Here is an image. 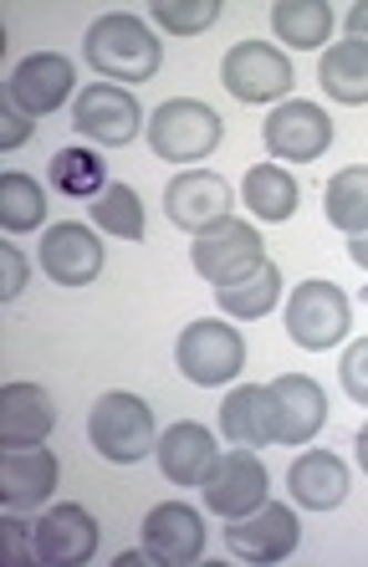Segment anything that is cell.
<instances>
[{
  "mask_svg": "<svg viewBox=\"0 0 368 567\" xmlns=\"http://www.w3.org/2000/svg\"><path fill=\"white\" fill-rule=\"evenodd\" d=\"M88 66L108 82H149L159 72V41L154 31L129 11H108L88 27Z\"/></svg>",
  "mask_w": 368,
  "mask_h": 567,
  "instance_id": "cell-1",
  "label": "cell"
},
{
  "mask_svg": "<svg viewBox=\"0 0 368 567\" xmlns=\"http://www.w3.org/2000/svg\"><path fill=\"white\" fill-rule=\"evenodd\" d=\"M88 440H92V450H98L103 461L133 465V461H144V455H154L159 430H154V414H149L144 399L113 389V394H103L98 404H92Z\"/></svg>",
  "mask_w": 368,
  "mask_h": 567,
  "instance_id": "cell-2",
  "label": "cell"
},
{
  "mask_svg": "<svg viewBox=\"0 0 368 567\" xmlns=\"http://www.w3.org/2000/svg\"><path fill=\"white\" fill-rule=\"evenodd\" d=\"M221 113L195 97H170L149 113V148H154L164 164H195V158L215 154L221 148Z\"/></svg>",
  "mask_w": 368,
  "mask_h": 567,
  "instance_id": "cell-3",
  "label": "cell"
},
{
  "mask_svg": "<svg viewBox=\"0 0 368 567\" xmlns=\"http://www.w3.org/2000/svg\"><path fill=\"white\" fill-rule=\"evenodd\" d=\"M174 363L190 383L200 389H215V383H231L241 369H246V338H241L231 322L221 317H200L180 332L174 343Z\"/></svg>",
  "mask_w": 368,
  "mask_h": 567,
  "instance_id": "cell-4",
  "label": "cell"
},
{
  "mask_svg": "<svg viewBox=\"0 0 368 567\" xmlns=\"http://www.w3.org/2000/svg\"><path fill=\"white\" fill-rule=\"evenodd\" d=\"M348 328H354V312L333 281H303L287 297V338L307 353H328L333 343L348 338Z\"/></svg>",
  "mask_w": 368,
  "mask_h": 567,
  "instance_id": "cell-5",
  "label": "cell"
},
{
  "mask_svg": "<svg viewBox=\"0 0 368 567\" xmlns=\"http://www.w3.org/2000/svg\"><path fill=\"white\" fill-rule=\"evenodd\" d=\"M72 128L103 148H123V144H133L139 128H149V123L129 87H119V82H88L78 93V103H72Z\"/></svg>",
  "mask_w": 368,
  "mask_h": 567,
  "instance_id": "cell-6",
  "label": "cell"
},
{
  "mask_svg": "<svg viewBox=\"0 0 368 567\" xmlns=\"http://www.w3.org/2000/svg\"><path fill=\"white\" fill-rule=\"evenodd\" d=\"M98 516L78 502H62L31 527V567H82L98 557Z\"/></svg>",
  "mask_w": 368,
  "mask_h": 567,
  "instance_id": "cell-7",
  "label": "cell"
},
{
  "mask_svg": "<svg viewBox=\"0 0 368 567\" xmlns=\"http://www.w3.org/2000/svg\"><path fill=\"white\" fill-rule=\"evenodd\" d=\"M221 82L241 103H276L292 93L297 78H292L287 52H276L272 41H236L221 62Z\"/></svg>",
  "mask_w": 368,
  "mask_h": 567,
  "instance_id": "cell-8",
  "label": "cell"
},
{
  "mask_svg": "<svg viewBox=\"0 0 368 567\" xmlns=\"http://www.w3.org/2000/svg\"><path fill=\"white\" fill-rule=\"evenodd\" d=\"M190 261H195V271L211 287H225V281L246 277L256 261H266V240L256 225L236 220V215H225L221 225H211L205 236H195V246H190Z\"/></svg>",
  "mask_w": 368,
  "mask_h": 567,
  "instance_id": "cell-9",
  "label": "cell"
},
{
  "mask_svg": "<svg viewBox=\"0 0 368 567\" xmlns=\"http://www.w3.org/2000/svg\"><path fill=\"white\" fill-rule=\"evenodd\" d=\"M297 537H303L297 512L282 502H262L256 512L225 522V547L241 563H282V557L297 553Z\"/></svg>",
  "mask_w": 368,
  "mask_h": 567,
  "instance_id": "cell-10",
  "label": "cell"
},
{
  "mask_svg": "<svg viewBox=\"0 0 368 567\" xmlns=\"http://www.w3.org/2000/svg\"><path fill=\"white\" fill-rule=\"evenodd\" d=\"M266 491H272V475H266V465L251 455V450H225L221 461L211 465V475H205V512L215 516H246L256 512V506L266 502Z\"/></svg>",
  "mask_w": 368,
  "mask_h": 567,
  "instance_id": "cell-11",
  "label": "cell"
},
{
  "mask_svg": "<svg viewBox=\"0 0 368 567\" xmlns=\"http://www.w3.org/2000/svg\"><path fill=\"white\" fill-rule=\"evenodd\" d=\"M262 138H266V148H272V158L313 164V158H323L328 154V144H333V118L317 103L292 97V103H282L272 118H266Z\"/></svg>",
  "mask_w": 368,
  "mask_h": 567,
  "instance_id": "cell-12",
  "label": "cell"
},
{
  "mask_svg": "<svg viewBox=\"0 0 368 567\" xmlns=\"http://www.w3.org/2000/svg\"><path fill=\"white\" fill-rule=\"evenodd\" d=\"M41 271L57 287H88L103 271V240L92 236L82 220H62L41 230Z\"/></svg>",
  "mask_w": 368,
  "mask_h": 567,
  "instance_id": "cell-13",
  "label": "cell"
},
{
  "mask_svg": "<svg viewBox=\"0 0 368 567\" xmlns=\"http://www.w3.org/2000/svg\"><path fill=\"white\" fill-rule=\"evenodd\" d=\"M164 215L190 236H205L211 225H221L231 215V185L211 169H184L164 189Z\"/></svg>",
  "mask_w": 368,
  "mask_h": 567,
  "instance_id": "cell-14",
  "label": "cell"
},
{
  "mask_svg": "<svg viewBox=\"0 0 368 567\" xmlns=\"http://www.w3.org/2000/svg\"><path fill=\"white\" fill-rule=\"evenodd\" d=\"M72 82H78V72H72V62L62 52H37L27 62H16L11 82H6V97L27 118H47V113H57L72 97Z\"/></svg>",
  "mask_w": 368,
  "mask_h": 567,
  "instance_id": "cell-15",
  "label": "cell"
},
{
  "mask_svg": "<svg viewBox=\"0 0 368 567\" xmlns=\"http://www.w3.org/2000/svg\"><path fill=\"white\" fill-rule=\"evenodd\" d=\"M144 547L154 567H190L205 553V516L184 502H159L144 516Z\"/></svg>",
  "mask_w": 368,
  "mask_h": 567,
  "instance_id": "cell-16",
  "label": "cell"
},
{
  "mask_svg": "<svg viewBox=\"0 0 368 567\" xmlns=\"http://www.w3.org/2000/svg\"><path fill=\"white\" fill-rule=\"evenodd\" d=\"M276 399V445H313L328 424V394L307 373H282L266 383Z\"/></svg>",
  "mask_w": 368,
  "mask_h": 567,
  "instance_id": "cell-17",
  "label": "cell"
},
{
  "mask_svg": "<svg viewBox=\"0 0 368 567\" xmlns=\"http://www.w3.org/2000/svg\"><path fill=\"white\" fill-rule=\"evenodd\" d=\"M57 455L41 445H11L0 450V502L11 512H31L57 491Z\"/></svg>",
  "mask_w": 368,
  "mask_h": 567,
  "instance_id": "cell-18",
  "label": "cell"
},
{
  "mask_svg": "<svg viewBox=\"0 0 368 567\" xmlns=\"http://www.w3.org/2000/svg\"><path fill=\"white\" fill-rule=\"evenodd\" d=\"M154 461L174 486H205V475H211V465L221 461V450H215V435L205 430V424L180 420L159 435Z\"/></svg>",
  "mask_w": 368,
  "mask_h": 567,
  "instance_id": "cell-19",
  "label": "cell"
},
{
  "mask_svg": "<svg viewBox=\"0 0 368 567\" xmlns=\"http://www.w3.org/2000/svg\"><path fill=\"white\" fill-rule=\"evenodd\" d=\"M57 424V404L41 383H6L0 389V450L41 445Z\"/></svg>",
  "mask_w": 368,
  "mask_h": 567,
  "instance_id": "cell-20",
  "label": "cell"
},
{
  "mask_svg": "<svg viewBox=\"0 0 368 567\" xmlns=\"http://www.w3.org/2000/svg\"><path fill=\"white\" fill-rule=\"evenodd\" d=\"M221 430L231 445L241 450H262L276 445V399L266 383H241L231 389L221 404Z\"/></svg>",
  "mask_w": 368,
  "mask_h": 567,
  "instance_id": "cell-21",
  "label": "cell"
},
{
  "mask_svg": "<svg viewBox=\"0 0 368 567\" xmlns=\"http://www.w3.org/2000/svg\"><path fill=\"white\" fill-rule=\"evenodd\" d=\"M292 502L307 506V512H333V506L348 502V465L333 455V450H303L287 471Z\"/></svg>",
  "mask_w": 368,
  "mask_h": 567,
  "instance_id": "cell-22",
  "label": "cell"
},
{
  "mask_svg": "<svg viewBox=\"0 0 368 567\" xmlns=\"http://www.w3.org/2000/svg\"><path fill=\"white\" fill-rule=\"evenodd\" d=\"M317 82H323V93L333 103H368V47L364 41H333L328 52L317 56Z\"/></svg>",
  "mask_w": 368,
  "mask_h": 567,
  "instance_id": "cell-23",
  "label": "cell"
},
{
  "mask_svg": "<svg viewBox=\"0 0 368 567\" xmlns=\"http://www.w3.org/2000/svg\"><path fill=\"white\" fill-rule=\"evenodd\" d=\"M215 302H221L225 317H236V322H256V317H266L282 302V271L272 261H256L246 277L215 287Z\"/></svg>",
  "mask_w": 368,
  "mask_h": 567,
  "instance_id": "cell-24",
  "label": "cell"
},
{
  "mask_svg": "<svg viewBox=\"0 0 368 567\" xmlns=\"http://www.w3.org/2000/svg\"><path fill=\"white\" fill-rule=\"evenodd\" d=\"M241 195H246V210L256 215V220L282 225V220H292V215H297L303 189H297V179H292L282 164H256V169H246Z\"/></svg>",
  "mask_w": 368,
  "mask_h": 567,
  "instance_id": "cell-25",
  "label": "cell"
},
{
  "mask_svg": "<svg viewBox=\"0 0 368 567\" xmlns=\"http://www.w3.org/2000/svg\"><path fill=\"white\" fill-rule=\"evenodd\" d=\"M47 179L67 199H98L108 189V158L98 148H78V144L57 148L52 164H47Z\"/></svg>",
  "mask_w": 368,
  "mask_h": 567,
  "instance_id": "cell-26",
  "label": "cell"
},
{
  "mask_svg": "<svg viewBox=\"0 0 368 567\" xmlns=\"http://www.w3.org/2000/svg\"><path fill=\"white\" fill-rule=\"evenodd\" d=\"M323 215H328V225L343 230V236H364L368 230V169L364 164L333 174L328 189H323Z\"/></svg>",
  "mask_w": 368,
  "mask_h": 567,
  "instance_id": "cell-27",
  "label": "cell"
},
{
  "mask_svg": "<svg viewBox=\"0 0 368 567\" xmlns=\"http://www.w3.org/2000/svg\"><path fill=\"white\" fill-rule=\"evenodd\" d=\"M272 31L297 52H317L333 37V11L323 0H276L272 6Z\"/></svg>",
  "mask_w": 368,
  "mask_h": 567,
  "instance_id": "cell-28",
  "label": "cell"
},
{
  "mask_svg": "<svg viewBox=\"0 0 368 567\" xmlns=\"http://www.w3.org/2000/svg\"><path fill=\"white\" fill-rule=\"evenodd\" d=\"M41 220H47V189L21 169L0 174V225H6V236L41 230Z\"/></svg>",
  "mask_w": 368,
  "mask_h": 567,
  "instance_id": "cell-29",
  "label": "cell"
},
{
  "mask_svg": "<svg viewBox=\"0 0 368 567\" xmlns=\"http://www.w3.org/2000/svg\"><path fill=\"white\" fill-rule=\"evenodd\" d=\"M88 215L103 236L119 240H144V199L129 185H108L98 199H88Z\"/></svg>",
  "mask_w": 368,
  "mask_h": 567,
  "instance_id": "cell-30",
  "label": "cell"
},
{
  "mask_svg": "<svg viewBox=\"0 0 368 567\" xmlns=\"http://www.w3.org/2000/svg\"><path fill=\"white\" fill-rule=\"evenodd\" d=\"M149 16H154L170 37H200L205 27L221 21V0H154Z\"/></svg>",
  "mask_w": 368,
  "mask_h": 567,
  "instance_id": "cell-31",
  "label": "cell"
},
{
  "mask_svg": "<svg viewBox=\"0 0 368 567\" xmlns=\"http://www.w3.org/2000/svg\"><path fill=\"white\" fill-rule=\"evenodd\" d=\"M338 373H343V389H348V399L368 410V338L348 343V353H343Z\"/></svg>",
  "mask_w": 368,
  "mask_h": 567,
  "instance_id": "cell-32",
  "label": "cell"
},
{
  "mask_svg": "<svg viewBox=\"0 0 368 567\" xmlns=\"http://www.w3.org/2000/svg\"><path fill=\"white\" fill-rule=\"evenodd\" d=\"M0 271H6V281H0V302H16V297L27 291V256L16 251V246H0Z\"/></svg>",
  "mask_w": 368,
  "mask_h": 567,
  "instance_id": "cell-33",
  "label": "cell"
},
{
  "mask_svg": "<svg viewBox=\"0 0 368 567\" xmlns=\"http://www.w3.org/2000/svg\"><path fill=\"white\" fill-rule=\"evenodd\" d=\"M27 138H31V118L6 97V103H0V148L11 154V148H21Z\"/></svg>",
  "mask_w": 368,
  "mask_h": 567,
  "instance_id": "cell-34",
  "label": "cell"
},
{
  "mask_svg": "<svg viewBox=\"0 0 368 567\" xmlns=\"http://www.w3.org/2000/svg\"><path fill=\"white\" fill-rule=\"evenodd\" d=\"M0 532H6V553H11V563H16V567H27V563H31V527L11 512L6 522H0Z\"/></svg>",
  "mask_w": 368,
  "mask_h": 567,
  "instance_id": "cell-35",
  "label": "cell"
},
{
  "mask_svg": "<svg viewBox=\"0 0 368 567\" xmlns=\"http://www.w3.org/2000/svg\"><path fill=\"white\" fill-rule=\"evenodd\" d=\"M348 37L364 41V47H368V0H358L354 11H348Z\"/></svg>",
  "mask_w": 368,
  "mask_h": 567,
  "instance_id": "cell-36",
  "label": "cell"
},
{
  "mask_svg": "<svg viewBox=\"0 0 368 567\" xmlns=\"http://www.w3.org/2000/svg\"><path fill=\"white\" fill-rule=\"evenodd\" d=\"M348 256H354V266H364L368 271V230L364 236H348Z\"/></svg>",
  "mask_w": 368,
  "mask_h": 567,
  "instance_id": "cell-37",
  "label": "cell"
},
{
  "mask_svg": "<svg viewBox=\"0 0 368 567\" xmlns=\"http://www.w3.org/2000/svg\"><path fill=\"white\" fill-rule=\"evenodd\" d=\"M154 557H149V547H133V553H119V567H149Z\"/></svg>",
  "mask_w": 368,
  "mask_h": 567,
  "instance_id": "cell-38",
  "label": "cell"
},
{
  "mask_svg": "<svg viewBox=\"0 0 368 567\" xmlns=\"http://www.w3.org/2000/svg\"><path fill=\"white\" fill-rule=\"evenodd\" d=\"M358 465H364V475H368V424L358 430Z\"/></svg>",
  "mask_w": 368,
  "mask_h": 567,
  "instance_id": "cell-39",
  "label": "cell"
}]
</instances>
